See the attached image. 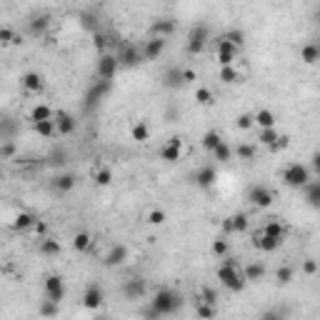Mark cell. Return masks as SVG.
I'll use <instances>...</instances> for the list:
<instances>
[{"instance_id":"obj_1","label":"cell","mask_w":320,"mask_h":320,"mask_svg":"<svg viewBox=\"0 0 320 320\" xmlns=\"http://www.w3.org/2000/svg\"><path fill=\"white\" fill-rule=\"evenodd\" d=\"M180 305H183L180 295H175V293L168 290V288H160V290L153 295V300H150V308L158 313V318H160V315H173Z\"/></svg>"},{"instance_id":"obj_2","label":"cell","mask_w":320,"mask_h":320,"mask_svg":"<svg viewBox=\"0 0 320 320\" xmlns=\"http://www.w3.org/2000/svg\"><path fill=\"white\" fill-rule=\"evenodd\" d=\"M218 280H220L230 293H240L245 288V278H243V273L238 270L235 260H230V258L218 268Z\"/></svg>"},{"instance_id":"obj_3","label":"cell","mask_w":320,"mask_h":320,"mask_svg":"<svg viewBox=\"0 0 320 320\" xmlns=\"http://www.w3.org/2000/svg\"><path fill=\"white\" fill-rule=\"evenodd\" d=\"M208 38H210V30L205 23H195L190 33H188V53L190 55H198V53H203L205 43H208Z\"/></svg>"},{"instance_id":"obj_4","label":"cell","mask_w":320,"mask_h":320,"mask_svg":"<svg viewBox=\"0 0 320 320\" xmlns=\"http://www.w3.org/2000/svg\"><path fill=\"white\" fill-rule=\"evenodd\" d=\"M308 180H310V170L303 163H293V165H288L283 170V183L288 188H303Z\"/></svg>"},{"instance_id":"obj_5","label":"cell","mask_w":320,"mask_h":320,"mask_svg":"<svg viewBox=\"0 0 320 320\" xmlns=\"http://www.w3.org/2000/svg\"><path fill=\"white\" fill-rule=\"evenodd\" d=\"M108 90H110V80H100V78H98V80L90 85V90L85 93V103H83L88 113H93V110L100 105V100L108 95Z\"/></svg>"},{"instance_id":"obj_6","label":"cell","mask_w":320,"mask_h":320,"mask_svg":"<svg viewBox=\"0 0 320 320\" xmlns=\"http://www.w3.org/2000/svg\"><path fill=\"white\" fill-rule=\"evenodd\" d=\"M115 60H118V65H120V68H133V65L143 63V53H140L135 45L123 43V45H120V50H118Z\"/></svg>"},{"instance_id":"obj_7","label":"cell","mask_w":320,"mask_h":320,"mask_svg":"<svg viewBox=\"0 0 320 320\" xmlns=\"http://www.w3.org/2000/svg\"><path fill=\"white\" fill-rule=\"evenodd\" d=\"M115 70H118L115 55H108V53H103V55L98 58L95 73H98V78H100V80H113V78H115Z\"/></svg>"},{"instance_id":"obj_8","label":"cell","mask_w":320,"mask_h":320,"mask_svg":"<svg viewBox=\"0 0 320 320\" xmlns=\"http://www.w3.org/2000/svg\"><path fill=\"white\" fill-rule=\"evenodd\" d=\"M103 300H105V293L103 288L98 285V283H90L83 293V305H85L88 310H98L100 305H103Z\"/></svg>"},{"instance_id":"obj_9","label":"cell","mask_w":320,"mask_h":320,"mask_svg":"<svg viewBox=\"0 0 320 320\" xmlns=\"http://www.w3.org/2000/svg\"><path fill=\"white\" fill-rule=\"evenodd\" d=\"M248 200L255 205V208H270V205H273V193H270V188H265V185H253V188L248 190Z\"/></svg>"},{"instance_id":"obj_10","label":"cell","mask_w":320,"mask_h":320,"mask_svg":"<svg viewBox=\"0 0 320 320\" xmlns=\"http://www.w3.org/2000/svg\"><path fill=\"white\" fill-rule=\"evenodd\" d=\"M45 295L60 305V300L65 298V280L60 275H48L45 278Z\"/></svg>"},{"instance_id":"obj_11","label":"cell","mask_w":320,"mask_h":320,"mask_svg":"<svg viewBox=\"0 0 320 320\" xmlns=\"http://www.w3.org/2000/svg\"><path fill=\"white\" fill-rule=\"evenodd\" d=\"M53 123H55V133L60 135H73L75 133V118L70 115V113H65V110H58V113H53Z\"/></svg>"},{"instance_id":"obj_12","label":"cell","mask_w":320,"mask_h":320,"mask_svg":"<svg viewBox=\"0 0 320 320\" xmlns=\"http://www.w3.org/2000/svg\"><path fill=\"white\" fill-rule=\"evenodd\" d=\"M253 245L263 250V253H273V250H278L280 245H283V240H278V238H273V235H265V233H255L253 238Z\"/></svg>"},{"instance_id":"obj_13","label":"cell","mask_w":320,"mask_h":320,"mask_svg":"<svg viewBox=\"0 0 320 320\" xmlns=\"http://www.w3.org/2000/svg\"><path fill=\"white\" fill-rule=\"evenodd\" d=\"M128 260V245H120V243H118V245H113V248H110V250H108V255H105V265H108V268H118V265H123V263Z\"/></svg>"},{"instance_id":"obj_14","label":"cell","mask_w":320,"mask_h":320,"mask_svg":"<svg viewBox=\"0 0 320 320\" xmlns=\"http://www.w3.org/2000/svg\"><path fill=\"white\" fill-rule=\"evenodd\" d=\"M123 293H125V298H130V300L143 298V295H146V280H143V278H130V280H125Z\"/></svg>"},{"instance_id":"obj_15","label":"cell","mask_w":320,"mask_h":320,"mask_svg":"<svg viewBox=\"0 0 320 320\" xmlns=\"http://www.w3.org/2000/svg\"><path fill=\"white\" fill-rule=\"evenodd\" d=\"M165 38H160V35H153V40H148L146 48H143V58L146 60H155L163 50H165Z\"/></svg>"},{"instance_id":"obj_16","label":"cell","mask_w":320,"mask_h":320,"mask_svg":"<svg viewBox=\"0 0 320 320\" xmlns=\"http://www.w3.org/2000/svg\"><path fill=\"white\" fill-rule=\"evenodd\" d=\"M175 33V20L173 18H155L153 20V35H160V38H168Z\"/></svg>"},{"instance_id":"obj_17","label":"cell","mask_w":320,"mask_h":320,"mask_svg":"<svg viewBox=\"0 0 320 320\" xmlns=\"http://www.w3.org/2000/svg\"><path fill=\"white\" fill-rule=\"evenodd\" d=\"M20 85L25 88L28 93H40L43 85H45V80H43L40 73H25V75L20 78Z\"/></svg>"},{"instance_id":"obj_18","label":"cell","mask_w":320,"mask_h":320,"mask_svg":"<svg viewBox=\"0 0 320 320\" xmlns=\"http://www.w3.org/2000/svg\"><path fill=\"white\" fill-rule=\"evenodd\" d=\"M303 188H305V200H308V205H310L313 210H318L320 208V183L318 180H313V183L308 180Z\"/></svg>"},{"instance_id":"obj_19","label":"cell","mask_w":320,"mask_h":320,"mask_svg":"<svg viewBox=\"0 0 320 320\" xmlns=\"http://www.w3.org/2000/svg\"><path fill=\"white\" fill-rule=\"evenodd\" d=\"M215 180H218V173H215V168H210V165H205V168H200V170L195 173V183H198L200 188H213Z\"/></svg>"},{"instance_id":"obj_20","label":"cell","mask_w":320,"mask_h":320,"mask_svg":"<svg viewBox=\"0 0 320 320\" xmlns=\"http://www.w3.org/2000/svg\"><path fill=\"white\" fill-rule=\"evenodd\" d=\"M263 275H265L263 263H248V265L243 268V278H245V283H258Z\"/></svg>"},{"instance_id":"obj_21","label":"cell","mask_w":320,"mask_h":320,"mask_svg":"<svg viewBox=\"0 0 320 320\" xmlns=\"http://www.w3.org/2000/svg\"><path fill=\"white\" fill-rule=\"evenodd\" d=\"M180 70H183V68H178V65L165 70V75H163V83H165V88L178 90L180 85H185V83H183V75H180Z\"/></svg>"},{"instance_id":"obj_22","label":"cell","mask_w":320,"mask_h":320,"mask_svg":"<svg viewBox=\"0 0 320 320\" xmlns=\"http://www.w3.org/2000/svg\"><path fill=\"white\" fill-rule=\"evenodd\" d=\"M180 153H183V146H175V143H165V146L160 148V160H165V163H178L180 160Z\"/></svg>"},{"instance_id":"obj_23","label":"cell","mask_w":320,"mask_h":320,"mask_svg":"<svg viewBox=\"0 0 320 320\" xmlns=\"http://www.w3.org/2000/svg\"><path fill=\"white\" fill-rule=\"evenodd\" d=\"M53 188L60 190V193H68V190H73L75 188V175L73 173H60L53 178Z\"/></svg>"},{"instance_id":"obj_24","label":"cell","mask_w":320,"mask_h":320,"mask_svg":"<svg viewBox=\"0 0 320 320\" xmlns=\"http://www.w3.org/2000/svg\"><path fill=\"white\" fill-rule=\"evenodd\" d=\"M300 60L305 63V65H315L320 60V48L315 43H308V45H303V50H300Z\"/></svg>"},{"instance_id":"obj_25","label":"cell","mask_w":320,"mask_h":320,"mask_svg":"<svg viewBox=\"0 0 320 320\" xmlns=\"http://www.w3.org/2000/svg\"><path fill=\"white\" fill-rule=\"evenodd\" d=\"M60 240H53V238H43L40 240V255H48V258H55L60 255Z\"/></svg>"},{"instance_id":"obj_26","label":"cell","mask_w":320,"mask_h":320,"mask_svg":"<svg viewBox=\"0 0 320 320\" xmlns=\"http://www.w3.org/2000/svg\"><path fill=\"white\" fill-rule=\"evenodd\" d=\"M220 80L228 83V85H233V83H243V75L235 70L233 65H223L220 68Z\"/></svg>"},{"instance_id":"obj_27","label":"cell","mask_w":320,"mask_h":320,"mask_svg":"<svg viewBox=\"0 0 320 320\" xmlns=\"http://www.w3.org/2000/svg\"><path fill=\"white\" fill-rule=\"evenodd\" d=\"M210 153H213V155H215V160H220V163H228V160L233 158V150H230V146H228L225 140H220L218 146L210 150Z\"/></svg>"},{"instance_id":"obj_28","label":"cell","mask_w":320,"mask_h":320,"mask_svg":"<svg viewBox=\"0 0 320 320\" xmlns=\"http://www.w3.org/2000/svg\"><path fill=\"white\" fill-rule=\"evenodd\" d=\"M33 223H35V218H33L30 213H18L15 220H13V228H15V230H30Z\"/></svg>"},{"instance_id":"obj_29","label":"cell","mask_w":320,"mask_h":320,"mask_svg":"<svg viewBox=\"0 0 320 320\" xmlns=\"http://www.w3.org/2000/svg\"><path fill=\"white\" fill-rule=\"evenodd\" d=\"M230 223H233V233H245V230L250 228V220H248L245 213H235V215H230Z\"/></svg>"},{"instance_id":"obj_30","label":"cell","mask_w":320,"mask_h":320,"mask_svg":"<svg viewBox=\"0 0 320 320\" xmlns=\"http://www.w3.org/2000/svg\"><path fill=\"white\" fill-rule=\"evenodd\" d=\"M33 125H35V133L43 135V138H50L55 133V123L53 120H35Z\"/></svg>"},{"instance_id":"obj_31","label":"cell","mask_w":320,"mask_h":320,"mask_svg":"<svg viewBox=\"0 0 320 320\" xmlns=\"http://www.w3.org/2000/svg\"><path fill=\"white\" fill-rule=\"evenodd\" d=\"M253 120H255L260 128H275V115H273L270 110H265V108H263V110H258V113L253 115Z\"/></svg>"},{"instance_id":"obj_32","label":"cell","mask_w":320,"mask_h":320,"mask_svg":"<svg viewBox=\"0 0 320 320\" xmlns=\"http://www.w3.org/2000/svg\"><path fill=\"white\" fill-rule=\"evenodd\" d=\"M50 25V20H48V15H35L33 20H30V33L33 35H40V33H45Z\"/></svg>"},{"instance_id":"obj_33","label":"cell","mask_w":320,"mask_h":320,"mask_svg":"<svg viewBox=\"0 0 320 320\" xmlns=\"http://www.w3.org/2000/svg\"><path fill=\"white\" fill-rule=\"evenodd\" d=\"M148 138H150V128H148V123H135L133 125V140H138V143H146Z\"/></svg>"},{"instance_id":"obj_34","label":"cell","mask_w":320,"mask_h":320,"mask_svg":"<svg viewBox=\"0 0 320 320\" xmlns=\"http://www.w3.org/2000/svg\"><path fill=\"white\" fill-rule=\"evenodd\" d=\"M263 233H265V235H273V238H278V240H285V228H283L278 220H270V223L263 228Z\"/></svg>"},{"instance_id":"obj_35","label":"cell","mask_w":320,"mask_h":320,"mask_svg":"<svg viewBox=\"0 0 320 320\" xmlns=\"http://www.w3.org/2000/svg\"><path fill=\"white\" fill-rule=\"evenodd\" d=\"M90 245H93V238H90L88 233H78L75 238H73V248H75L78 253H85Z\"/></svg>"},{"instance_id":"obj_36","label":"cell","mask_w":320,"mask_h":320,"mask_svg":"<svg viewBox=\"0 0 320 320\" xmlns=\"http://www.w3.org/2000/svg\"><path fill=\"white\" fill-rule=\"evenodd\" d=\"M235 155L240 160H253L255 158V146L253 143H240V146L235 148Z\"/></svg>"},{"instance_id":"obj_37","label":"cell","mask_w":320,"mask_h":320,"mask_svg":"<svg viewBox=\"0 0 320 320\" xmlns=\"http://www.w3.org/2000/svg\"><path fill=\"white\" fill-rule=\"evenodd\" d=\"M15 155H18V146L13 140H3L0 143V160H10Z\"/></svg>"},{"instance_id":"obj_38","label":"cell","mask_w":320,"mask_h":320,"mask_svg":"<svg viewBox=\"0 0 320 320\" xmlns=\"http://www.w3.org/2000/svg\"><path fill=\"white\" fill-rule=\"evenodd\" d=\"M30 120H33V123H35V120H53V110H50L48 105H35L33 113H30Z\"/></svg>"},{"instance_id":"obj_39","label":"cell","mask_w":320,"mask_h":320,"mask_svg":"<svg viewBox=\"0 0 320 320\" xmlns=\"http://www.w3.org/2000/svg\"><path fill=\"white\" fill-rule=\"evenodd\" d=\"M110 183H113V173H110V168H98V173H95V185L105 188V185H110Z\"/></svg>"},{"instance_id":"obj_40","label":"cell","mask_w":320,"mask_h":320,"mask_svg":"<svg viewBox=\"0 0 320 320\" xmlns=\"http://www.w3.org/2000/svg\"><path fill=\"white\" fill-rule=\"evenodd\" d=\"M40 315H45V318H53V315H58V303L55 300H43L40 303Z\"/></svg>"},{"instance_id":"obj_41","label":"cell","mask_w":320,"mask_h":320,"mask_svg":"<svg viewBox=\"0 0 320 320\" xmlns=\"http://www.w3.org/2000/svg\"><path fill=\"white\" fill-rule=\"evenodd\" d=\"M293 268H288V265H283V268H278V273H275V280H278V285H288L293 280Z\"/></svg>"},{"instance_id":"obj_42","label":"cell","mask_w":320,"mask_h":320,"mask_svg":"<svg viewBox=\"0 0 320 320\" xmlns=\"http://www.w3.org/2000/svg\"><path fill=\"white\" fill-rule=\"evenodd\" d=\"M220 140H223V138H220V133H215V130H208V133L203 135V148H205V150H213V148L218 146Z\"/></svg>"},{"instance_id":"obj_43","label":"cell","mask_w":320,"mask_h":320,"mask_svg":"<svg viewBox=\"0 0 320 320\" xmlns=\"http://www.w3.org/2000/svg\"><path fill=\"white\" fill-rule=\"evenodd\" d=\"M215 48H218V53H228V55H238V48H235L233 43L228 40V38H220L218 43H215Z\"/></svg>"},{"instance_id":"obj_44","label":"cell","mask_w":320,"mask_h":320,"mask_svg":"<svg viewBox=\"0 0 320 320\" xmlns=\"http://www.w3.org/2000/svg\"><path fill=\"white\" fill-rule=\"evenodd\" d=\"M213 253H215L218 258H225V255H228V240H225V238H215V240H213Z\"/></svg>"},{"instance_id":"obj_45","label":"cell","mask_w":320,"mask_h":320,"mask_svg":"<svg viewBox=\"0 0 320 320\" xmlns=\"http://www.w3.org/2000/svg\"><path fill=\"white\" fill-rule=\"evenodd\" d=\"M223 38H228L235 48H243V43H245V33H243V30H228Z\"/></svg>"},{"instance_id":"obj_46","label":"cell","mask_w":320,"mask_h":320,"mask_svg":"<svg viewBox=\"0 0 320 320\" xmlns=\"http://www.w3.org/2000/svg\"><path fill=\"white\" fill-rule=\"evenodd\" d=\"M195 313H198L200 318H215V313H218V310H215V305H210V303L200 300V303H198V310H195Z\"/></svg>"},{"instance_id":"obj_47","label":"cell","mask_w":320,"mask_h":320,"mask_svg":"<svg viewBox=\"0 0 320 320\" xmlns=\"http://www.w3.org/2000/svg\"><path fill=\"white\" fill-rule=\"evenodd\" d=\"M275 138H278V130H275V128H260V138H258V140H260L263 146H270Z\"/></svg>"},{"instance_id":"obj_48","label":"cell","mask_w":320,"mask_h":320,"mask_svg":"<svg viewBox=\"0 0 320 320\" xmlns=\"http://www.w3.org/2000/svg\"><path fill=\"white\" fill-rule=\"evenodd\" d=\"M195 100H198L200 105H210V103H213V93H210L208 88H198V90H195Z\"/></svg>"},{"instance_id":"obj_49","label":"cell","mask_w":320,"mask_h":320,"mask_svg":"<svg viewBox=\"0 0 320 320\" xmlns=\"http://www.w3.org/2000/svg\"><path fill=\"white\" fill-rule=\"evenodd\" d=\"M288 146H290V138H288V135H278V138H275V140H273L268 148H270L273 153H278V150H285Z\"/></svg>"},{"instance_id":"obj_50","label":"cell","mask_w":320,"mask_h":320,"mask_svg":"<svg viewBox=\"0 0 320 320\" xmlns=\"http://www.w3.org/2000/svg\"><path fill=\"white\" fill-rule=\"evenodd\" d=\"M235 125H238L240 130H248V128H253V125H255V120H253V115L243 113V115H238V118H235Z\"/></svg>"},{"instance_id":"obj_51","label":"cell","mask_w":320,"mask_h":320,"mask_svg":"<svg viewBox=\"0 0 320 320\" xmlns=\"http://www.w3.org/2000/svg\"><path fill=\"white\" fill-rule=\"evenodd\" d=\"M165 218H168V215H165L163 210H153V213L148 215V223H150V225H163Z\"/></svg>"},{"instance_id":"obj_52","label":"cell","mask_w":320,"mask_h":320,"mask_svg":"<svg viewBox=\"0 0 320 320\" xmlns=\"http://www.w3.org/2000/svg\"><path fill=\"white\" fill-rule=\"evenodd\" d=\"M93 45H95V50L103 55V53H105V48H108V38H105L103 33H98V35H95V40H93Z\"/></svg>"},{"instance_id":"obj_53","label":"cell","mask_w":320,"mask_h":320,"mask_svg":"<svg viewBox=\"0 0 320 320\" xmlns=\"http://www.w3.org/2000/svg\"><path fill=\"white\" fill-rule=\"evenodd\" d=\"M200 300L210 303V305H215V303H218V293L213 290V288H203V290H200Z\"/></svg>"},{"instance_id":"obj_54","label":"cell","mask_w":320,"mask_h":320,"mask_svg":"<svg viewBox=\"0 0 320 320\" xmlns=\"http://www.w3.org/2000/svg\"><path fill=\"white\" fill-rule=\"evenodd\" d=\"M303 270H305L308 275H315V273H318V263L313 260V258H308V260L303 263Z\"/></svg>"},{"instance_id":"obj_55","label":"cell","mask_w":320,"mask_h":320,"mask_svg":"<svg viewBox=\"0 0 320 320\" xmlns=\"http://www.w3.org/2000/svg\"><path fill=\"white\" fill-rule=\"evenodd\" d=\"M13 38H15V33H13L10 28H0V43L8 45V43H13Z\"/></svg>"},{"instance_id":"obj_56","label":"cell","mask_w":320,"mask_h":320,"mask_svg":"<svg viewBox=\"0 0 320 320\" xmlns=\"http://www.w3.org/2000/svg\"><path fill=\"white\" fill-rule=\"evenodd\" d=\"M180 75H183V83H193V80L198 78L193 68H183V70H180Z\"/></svg>"},{"instance_id":"obj_57","label":"cell","mask_w":320,"mask_h":320,"mask_svg":"<svg viewBox=\"0 0 320 320\" xmlns=\"http://www.w3.org/2000/svg\"><path fill=\"white\" fill-rule=\"evenodd\" d=\"M235 55H228V53H218V63H220V68L223 65H233Z\"/></svg>"},{"instance_id":"obj_58","label":"cell","mask_w":320,"mask_h":320,"mask_svg":"<svg viewBox=\"0 0 320 320\" xmlns=\"http://www.w3.org/2000/svg\"><path fill=\"white\" fill-rule=\"evenodd\" d=\"M33 228H35V233H38V235L48 233V225H45V223H40V220H35V223H33Z\"/></svg>"},{"instance_id":"obj_59","label":"cell","mask_w":320,"mask_h":320,"mask_svg":"<svg viewBox=\"0 0 320 320\" xmlns=\"http://www.w3.org/2000/svg\"><path fill=\"white\" fill-rule=\"evenodd\" d=\"M223 230H225V233H233V223H230V218L223 220Z\"/></svg>"},{"instance_id":"obj_60","label":"cell","mask_w":320,"mask_h":320,"mask_svg":"<svg viewBox=\"0 0 320 320\" xmlns=\"http://www.w3.org/2000/svg\"><path fill=\"white\" fill-rule=\"evenodd\" d=\"M313 168H315V173L320 170V155L318 153H313Z\"/></svg>"},{"instance_id":"obj_61","label":"cell","mask_w":320,"mask_h":320,"mask_svg":"<svg viewBox=\"0 0 320 320\" xmlns=\"http://www.w3.org/2000/svg\"><path fill=\"white\" fill-rule=\"evenodd\" d=\"M0 180H3V168H0Z\"/></svg>"}]
</instances>
